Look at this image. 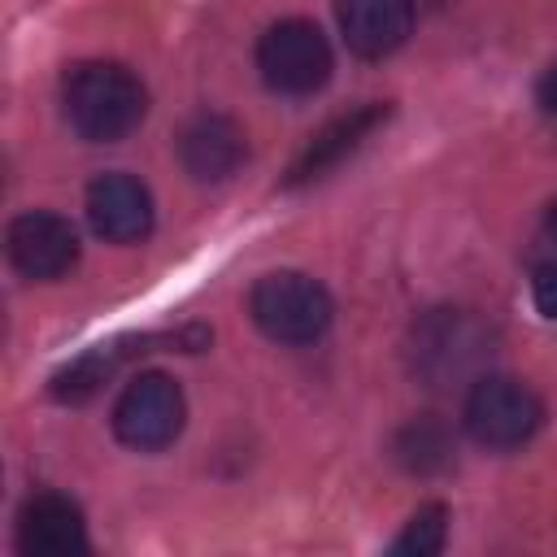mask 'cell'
<instances>
[{
    "label": "cell",
    "instance_id": "cell-1",
    "mask_svg": "<svg viewBox=\"0 0 557 557\" xmlns=\"http://www.w3.org/2000/svg\"><path fill=\"white\" fill-rule=\"evenodd\" d=\"M61 104L70 126L91 139V144H117L126 139L144 113H148V91L144 83L113 61H83L65 74L61 87Z\"/></svg>",
    "mask_w": 557,
    "mask_h": 557
},
{
    "label": "cell",
    "instance_id": "cell-2",
    "mask_svg": "<svg viewBox=\"0 0 557 557\" xmlns=\"http://www.w3.org/2000/svg\"><path fill=\"white\" fill-rule=\"evenodd\" d=\"M248 309H252V322L278 344L322 339L331 326V313H335L326 287L300 270H274V274L257 278Z\"/></svg>",
    "mask_w": 557,
    "mask_h": 557
},
{
    "label": "cell",
    "instance_id": "cell-3",
    "mask_svg": "<svg viewBox=\"0 0 557 557\" xmlns=\"http://www.w3.org/2000/svg\"><path fill=\"white\" fill-rule=\"evenodd\" d=\"M461 422L474 444H483L492 453H509V448H522L540 431L544 405L527 383H518L509 374H483L466 392Z\"/></svg>",
    "mask_w": 557,
    "mask_h": 557
},
{
    "label": "cell",
    "instance_id": "cell-4",
    "mask_svg": "<svg viewBox=\"0 0 557 557\" xmlns=\"http://www.w3.org/2000/svg\"><path fill=\"white\" fill-rule=\"evenodd\" d=\"M331 44L326 35L305 22V17H287L274 22L261 44H257V70L265 78L270 91L278 96H313L326 87L331 78Z\"/></svg>",
    "mask_w": 557,
    "mask_h": 557
},
{
    "label": "cell",
    "instance_id": "cell-5",
    "mask_svg": "<svg viewBox=\"0 0 557 557\" xmlns=\"http://www.w3.org/2000/svg\"><path fill=\"white\" fill-rule=\"evenodd\" d=\"M183 418H187L183 387L170 374L148 370V374L131 379L126 392L117 396V405H113V435L126 448L157 453V448H165V444L178 440Z\"/></svg>",
    "mask_w": 557,
    "mask_h": 557
},
{
    "label": "cell",
    "instance_id": "cell-6",
    "mask_svg": "<svg viewBox=\"0 0 557 557\" xmlns=\"http://www.w3.org/2000/svg\"><path fill=\"white\" fill-rule=\"evenodd\" d=\"M9 261L22 278L52 283L78 261V231L48 209H30L9 222Z\"/></svg>",
    "mask_w": 557,
    "mask_h": 557
},
{
    "label": "cell",
    "instance_id": "cell-7",
    "mask_svg": "<svg viewBox=\"0 0 557 557\" xmlns=\"http://www.w3.org/2000/svg\"><path fill=\"white\" fill-rule=\"evenodd\" d=\"M87 222L109 244H139L152 231V196L135 174H100L87 187Z\"/></svg>",
    "mask_w": 557,
    "mask_h": 557
},
{
    "label": "cell",
    "instance_id": "cell-8",
    "mask_svg": "<svg viewBox=\"0 0 557 557\" xmlns=\"http://www.w3.org/2000/svg\"><path fill=\"white\" fill-rule=\"evenodd\" d=\"M17 548L26 557H74L87 548L83 509L61 492H35L17 513Z\"/></svg>",
    "mask_w": 557,
    "mask_h": 557
},
{
    "label": "cell",
    "instance_id": "cell-9",
    "mask_svg": "<svg viewBox=\"0 0 557 557\" xmlns=\"http://www.w3.org/2000/svg\"><path fill=\"white\" fill-rule=\"evenodd\" d=\"M335 22L348 52L366 61H383L409 39L413 4L409 0H335Z\"/></svg>",
    "mask_w": 557,
    "mask_h": 557
},
{
    "label": "cell",
    "instance_id": "cell-10",
    "mask_svg": "<svg viewBox=\"0 0 557 557\" xmlns=\"http://www.w3.org/2000/svg\"><path fill=\"white\" fill-rule=\"evenodd\" d=\"M487 339L483 326L457 309H440L435 318H426V326L418 331V366L431 383H448L461 379L466 370H474V361L483 357Z\"/></svg>",
    "mask_w": 557,
    "mask_h": 557
},
{
    "label": "cell",
    "instance_id": "cell-11",
    "mask_svg": "<svg viewBox=\"0 0 557 557\" xmlns=\"http://www.w3.org/2000/svg\"><path fill=\"white\" fill-rule=\"evenodd\" d=\"M383 117H387V104H361V109H352V113L326 122V126L305 144V152L292 161L287 183L296 187V183H309V178H322L326 170H335L348 152H357V148L374 135V126H383Z\"/></svg>",
    "mask_w": 557,
    "mask_h": 557
},
{
    "label": "cell",
    "instance_id": "cell-12",
    "mask_svg": "<svg viewBox=\"0 0 557 557\" xmlns=\"http://www.w3.org/2000/svg\"><path fill=\"white\" fill-rule=\"evenodd\" d=\"M178 157H183L191 178L218 183V178L239 170V161H244V131L231 117H222V113H200V117H191L183 126Z\"/></svg>",
    "mask_w": 557,
    "mask_h": 557
},
{
    "label": "cell",
    "instance_id": "cell-13",
    "mask_svg": "<svg viewBox=\"0 0 557 557\" xmlns=\"http://www.w3.org/2000/svg\"><path fill=\"white\" fill-rule=\"evenodd\" d=\"M444 535H448V509L444 505H422L405 531L392 540V553L396 557H435L444 548Z\"/></svg>",
    "mask_w": 557,
    "mask_h": 557
},
{
    "label": "cell",
    "instance_id": "cell-14",
    "mask_svg": "<svg viewBox=\"0 0 557 557\" xmlns=\"http://www.w3.org/2000/svg\"><path fill=\"white\" fill-rule=\"evenodd\" d=\"M113 370V357L109 352H87L78 361H70L61 374H52V396L65 400V405H83L87 396L100 392V383L109 379Z\"/></svg>",
    "mask_w": 557,
    "mask_h": 557
},
{
    "label": "cell",
    "instance_id": "cell-15",
    "mask_svg": "<svg viewBox=\"0 0 557 557\" xmlns=\"http://www.w3.org/2000/svg\"><path fill=\"white\" fill-rule=\"evenodd\" d=\"M531 296H535V309L544 318L557 322V261H544L535 265V278H531Z\"/></svg>",
    "mask_w": 557,
    "mask_h": 557
},
{
    "label": "cell",
    "instance_id": "cell-16",
    "mask_svg": "<svg viewBox=\"0 0 557 557\" xmlns=\"http://www.w3.org/2000/svg\"><path fill=\"white\" fill-rule=\"evenodd\" d=\"M535 104H540L544 113H557V61L540 74V83H535Z\"/></svg>",
    "mask_w": 557,
    "mask_h": 557
},
{
    "label": "cell",
    "instance_id": "cell-17",
    "mask_svg": "<svg viewBox=\"0 0 557 557\" xmlns=\"http://www.w3.org/2000/svg\"><path fill=\"white\" fill-rule=\"evenodd\" d=\"M548 235H553V244H557V200H553V209H548Z\"/></svg>",
    "mask_w": 557,
    "mask_h": 557
}]
</instances>
